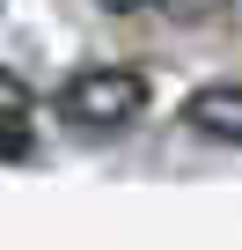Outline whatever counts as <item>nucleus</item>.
I'll return each mask as SVG.
<instances>
[{
	"mask_svg": "<svg viewBox=\"0 0 242 250\" xmlns=\"http://www.w3.org/2000/svg\"><path fill=\"white\" fill-rule=\"evenodd\" d=\"M103 8H117V15H132V8H154V0H103Z\"/></svg>",
	"mask_w": 242,
	"mask_h": 250,
	"instance_id": "nucleus-5",
	"label": "nucleus"
},
{
	"mask_svg": "<svg viewBox=\"0 0 242 250\" xmlns=\"http://www.w3.org/2000/svg\"><path fill=\"white\" fill-rule=\"evenodd\" d=\"M147 110V81L132 66H81L66 88H59V118L66 125H88V133H117Z\"/></svg>",
	"mask_w": 242,
	"mask_h": 250,
	"instance_id": "nucleus-1",
	"label": "nucleus"
},
{
	"mask_svg": "<svg viewBox=\"0 0 242 250\" xmlns=\"http://www.w3.org/2000/svg\"><path fill=\"white\" fill-rule=\"evenodd\" d=\"M184 125L220 147H242V88L235 81H213V88H191L184 96Z\"/></svg>",
	"mask_w": 242,
	"mask_h": 250,
	"instance_id": "nucleus-2",
	"label": "nucleus"
},
{
	"mask_svg": "<svg viewBox=\"0 0 242 250\" xmlns=\"http://www.w3.org/2000/svg\"><path fill=\"white\" fill-rule=\"evenodd\" d=\"M0 118H30V88H22L8 66H0Z\"/></svg>",
	"mask_w": 242,
	"mask_h": 250,
	"instance_id": "nucleus-3",
	"label": "nucleus"
},
{
	"mask_svg": "<svg viewBox=\"0 0 242 250\" xmlns=\"http://www.w3.org/2000/svg\"><path fill=\"white\" fill-rule=\"evenodd\" d=\"M0 155H30V118H0Z\"/></svg>",
	"mask_w": 242,
	"mask_h": 250,
	"instance_id": "nucleus-4",
	"label": "nucleus"
}]
</instances>
